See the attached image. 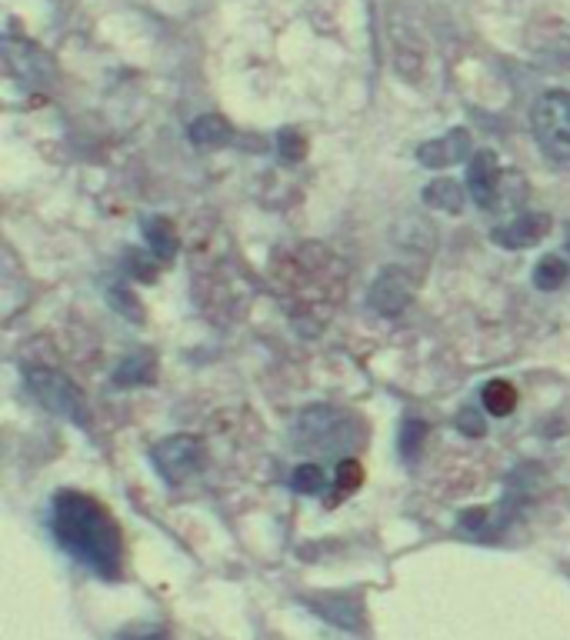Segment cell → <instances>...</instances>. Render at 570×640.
Instances as JSON below:
<instances>
[{"label":"cell","instance_id":"1","mask_svg":"<svg viewBox=\"0 0 570 640\" xmlns=\"http://www.w3.org/2000/svg\"><path fill=\"white\" fill-rule=\"evenodd\" d=\"M50 530L70 557L97 570L100 577H120L124 567V537L117 520L94 497L64 490L50 504Z\"/></svg>","mask_w":570,"mask_h":640},{"label":"cell","instance_id":"2","mask_svg":"<svg viewBox=\"0 0 570 640\" xmlns=\"http://www.w3.org/2000/svg\"><path fill=\"white\" fill-rule=\"evenodd\" d=\"M280 294L290 304V317L314 320V327H324L330 310L340 300L344 290V267L330 250L317 244H304L290 250V260H284L277 270Z\"/></svg>","mask_w":570,"mask_h":640},{"label":"cell","instance_id":"3","mask_svg":"<svg viewBox=\"0 0 570 640\" xmlns=\"http://www.w3.org/2000/svg\"><path fill=\"white\" fill-rule=\"evenodd\" d=\"M300 444L327 450V454H354L364 444V420L340 407H310L294 420Z\"/></svg>","mask_w":570,"mask_h":640},{"label":"cell","instance_id":"4","mask_svg":"<svg viewBox=\"0 0 570 640\" xmlns=\"http://www.w3.org/2000/svg\"><path fill=\"white\" fill-rule=\"evenodd\" d=\"M27 387H30V394L50 410V414L74 420V424H80V427H90L87 400H84V394H80V387L74 384V380H67L64 374H57V370L34 367V370H27Z\"/></svg>","mask_w":570,"mask_h":640},{"label":"cell","instance_id":"5","mask_svg":"<svg viewBox=\"0 0 570 640\" xmlns=\"http://www.w3.org/2000/svg\"><path fill=\"white\" fill-rule=\"evenodd\" d=\"M534 134L550 157L570 160V90H547L537 100Z\"/></svg>","mask_w":570,"mask_h":640},{"label":"cell","instance_id":"6","mask_svg":"<svg viewBox=\"0 0 570 640\" xmlns=\"http://www.w3.org/2000/svg\"><path fill=\"white\" fill-rule=\"evenodd\" d=\"M154 457V467L160 470V477L167 484H184V480L197 477L207 464V447L204 440L194 434H174L164 437L160 444L150 450Z\"/></svg>","mask_w":570,"mask_h":640},{"label":"cell","instance_id":"7","mask_svg":"<svg viewBox=\"0 0 570 640\" xmlns=\"http://www.w3.org/2000/svg\"><path fill=\"white\" fill-rule=\"evenodd\" d=\"M514 180V174H504L497 164V157L490 150H477L467 164V190L474 197L477 207L484 210H504L517 207V200L507 194V184Z\"/></svg>","mask_w":570,"mask_h":640},{"label":"cell","instance_id":"8","mask_svg":"<svg viewBox=\"0 0 570 640\" xmlns=\"http://www.w3.org/2000/svg\"><path fill=\"white\" fill-rule=\"evenodd\" d=\"M550 227H554L550 214L527 210V214H517L514 220H507V224L490 230V240H494L497 247H507V250H524V247L540 244V240L550 234Z\"/></svg>","mask_w":570,"mask_h":640},{"label":"cell","instance_id":"9","mask_svg":"<svg viewBox=\"0 0 570 640\" xmlns=\"http://www.w3.org/2000/svg\"><path fill=\"white\" fill-rule=\"evenodd\" d=\"M414 290H417V280L410 277L407 270L387 267L384 274L374 280V287H370V304H374L384 317H397L400 310L410 307Z\"/></svg>","mask_w":570,"mask_h":640},{"label":"cell","instance_id":"10","mask_svg":"<svg viewBox=\"0 0 570 640\" xmlns=\"http://www.w3.org/2000/svg\"><path fill=\"white\" fill-rule=\"evenodd\" d=\"M470 157V134L464 127H457V130H450V134L444 137H437V140H427V144H420L417 147V160L424 167H450V164H457V160H467Z\"/></svg>","mask_w":570,"mask_h":640},{"label":"cell","instance_id":"11","mask_svg":"<svg viewBox=\"0 0 570 640\" xmlns=\"http://www.w3.org/2000/svg\"><path fill=\"white\" fill-rule=\"evenodd\" d=\"M317 610L324 614L327 620H334V624L347 627V630H360L364 627V610H360L357 597H347V594H327L317 600Z\"/></svg>","mask_w":570,"mask_h":640},{"label":"cell","instance_id":"12","mask_svg":"<svg viewBox=\"0 0 570 640\" xmlns=\"http://www.w3.org/2000/svg\"><path fill=\"white\" fill-rule=\"evenodd\" d=\"M424 204L430 210H440V214H460L464 210V187L457 180L440 177L424 187Z\"/></svg>","mask_w":570,"mask_h":640},{"label":"cell","instance_id":"13","mask_svg":"<svg viewBox=\"0 0 570 640\" xmlns=\"http://www.w3.org/2000/svg\"><path fill=\"white\" fill-rule=\"evenodd\" d=\"M230 137H234V130H230V124L220 114H204L190 124V140L197 147H224L230 144Z\"/></svg>","mask_w":570,"mask_h":640},{"label":"cell","instance_id":"14","mask_svg":"<svg viewBox=\"0 0 570 640\" xmlns=\"http://www.w3.org/2000/svg\"><path fill=\"white\" fill-rule=\"evenodd\" d=\"M144 237L150 250H154V257L160 260H174L177 254V234H174V224L164 217H147L144 220Z\"/></svg>","mask_w":570,"mask_h":640},{"label":"cell","instance_id":"15","mask_svg":"<svg viewBox=\"0 0 570 640\" xmlns=\"http://www.w3.org/2000/svg\"><path fill=\"white\" fill-rule=\"evenodd\" d=\"M154 354L150 350H140V354L127 357L124 364L114 370V384L117 387H130V384H150L154 380Z\"/></svg>","mask_w":570,"mask_h":640},{"label":"cell","instance_id":"16","mask_svg":"<svg viewBox=\"0 0 570 640\" xmlns=\"http://www.w3.org/2000/svg\"><path fill=\"white\" fill-rule=\"evenodd\" d=\"M567 274H570L567 260L560 254H547V257H540L537 267H534V287L537 290H557L567 280Z\"/></svg>","mask_w":570,"mask_h":640},{"label":"cell","instance_id":"17","mask_svg":"<svg viewBox=\"0 0 570 640\" xmlns=\"http://www.w3.org/2000/svg\"><path fill=\"white\" fill-rule=\"evenodd\" d=\"M484 407L494 417L514 414V407H517V390H514V384H507V380H490V384L484 387Z\"/></svg>","mask_w":570,"mask_h":640},{"label":"cell","instance_id":"18","mask_svg":"<svg viewBox=\"0 0 570 640\" xmlns=\"http://www.w3.org/2000/svg\"><path fill=\"white\" fill-rule=\"evenodd\" d=\"M397 444H400V454H404V460H417V454L427 444V424H424V420H417V417L404 420V424H400Z\"/></svg>","mask_w":570,"mask_h":640},{"label":"cell","instance_id":"19","mask_svg":"<svg viewBox=\"0 0 570 640\" xmlns=\"http://www.w3.org/2000/svg\"><path fill=\"white\" fill-rule=\"evenodd\" d=\"M277 150H280V157L287 160V164H300V160L307 157V140L300 130H280L277 134Z\"/></svg>","mask_w":570,"mask_h":640},{"label":"cell","instance_id":"20","mask_svg":"<svg viewBox=\"0 0 570 640\" xmlns=\"http://www.w3.org/2000/svg\"><path fill=\"white\" fill-rule=\"evenodd\" d=\"M290 487L300 490V494H317L324 487V470L317 464H300L294 474H290Z\"/></svg>","mask_w":570,"mask_h":640},{"label":"cell","instance_id":"21","mask_svg":"<svg viewBox=\"0 0 570 640\" xmlns=\"http://www.w3.org/2000/svg\"><path fill=\"white\" fill-rule=\"evenodd\" d=\"M360 484H364V467H360V460H354V457L340 460V467H337V490L340 494H354Z\"/></svg>","mask_w":570,"mask_h":640},{"label":"cell","instance_id":"22","mask_svg":"<svg viewBox=\"0 0 570 640\" xmlns=\"http://www.w3.org/2000/svg\"><path fill=\"white\" fill-rule=\"evenodd\" d=\"M110 304H114L117 310H124V314L130 317V320H144V310H140V304L137 300H124V287H110Z\"/></svg>","mask_w":570,"mask_h":640},{"label":"cell","instance_id":"23","mask_svg":"<svg viewBox=\"0 0 570 640\" xmlns=\"http://www.w3.org/2000/svg\"><path fill=\"white\" fill-rule=\"evenodd\" d=\"M460 430H464L467 437H480L484 434V420H480L474 410H464V414H460Z\"/></svg>","mask_w":570,"mask_h":640},{"label":"cell","instance_id":"24","mask_svg":"<svg viewBox=\"0 0 570 640\" xmlns=\"http://www.w3.org/2000/svg\"><path fill=\"white\" fill-rule=\"evenodd\" d=\"M124 640H167V634H160V630H147V634L144 630H137L134 637H124Z\"/></svg>","mask_w":570,"mask_h":640}]
</instances>
